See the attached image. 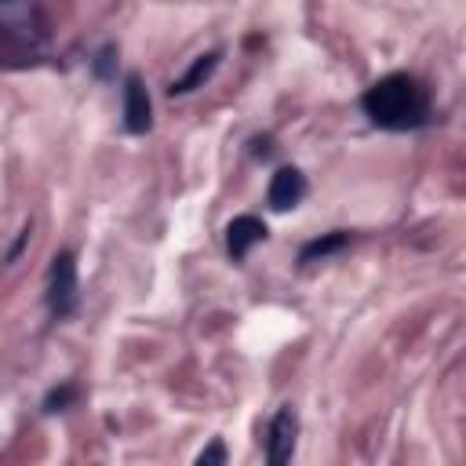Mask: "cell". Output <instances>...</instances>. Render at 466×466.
<instances>
[{"label":"cell","mask_w":466,"mask_h":466,"mask_svg":"<svg viewBox=\"0 0 466 466\" xmlns=\"http://www.w3.org/2000/svg\"><path fill=\"white\" fill-rule=\"evenodd\" d=\"M218 62H222V47H211V51L197 55V58L189 62V69H186L182 76H175V80L167 84V95H171V98H182V95H189V91L204 87V84H208V80L215 76Z\"/></svg>","instance_id":"52a82bcc"},{"label":"cell","mask_w":466,"mask_h":466,"mask_svg":"<svg viewBox=\"0 0 466 466\" xmlns=\"http://www.w3.org/2000/svg\"><path fill=\"white\" fill-rule=\"evenodd\" d=\"M295 444H299V411L291 404H280L269 419V430H266V462L269 466L291 462Z\"/></svg>","instance_id":"3957f363"},{"label":"cell","mask_w":466,"mask_h":466,"mask_svg":"<svg viewBox=\"0 0 466 466\" xmlns=\"http://www.w3.org/2000/svg\"><path fill=\"white\" fill-rule=\"evenodd\" d=\"M364 116L382 131H419L433 120L430 87L415 73H386L360 95Z\"/></svg>","instance_id":"6da1fadb"},{"label":"cell","mask_w":466,"mask_h":466,"mask_svg":"<svg viewBox=\"0 0 466 466\" xmlns=\"http://www.w3.org/2000/svg\"><path fill=\"white\" fill-rule=\"evenodd\" d=\"M116 58H120V47H116V44H102L98 55L91 58L95 76H98V80H113V73H116Z\"/></svg>","instance_id":"30bf717a"},{"label":"cell","mask_w":466,"mask_h":466,"mask_svg":"<svg viewBox=\"0 0 466 466\" xmlns=\"http://www.w3.org/2000/svg\"><path fill=\"white\" fill-rule=\"evenodd\" d=\"M273 153V142H269V135H262V138H251V157H269Z\"/></svg>","instance_id":"4fadbf2b"},{"label":"cell","mask_w":466,"mask_h":466,"mask_svg":"<svg viewBox=\"0 0 466 466\" xmlns=\"http://www.w3.org/2000/svg\"><path fill=\"white\" fill-rule=\"evenodd\" d=\"M29 233H33V226L25 222V226L18 229V237H15V244H11V248H7V255H4V262H7V266H11V262H18V255H22V248L29 244Z\"/></svg>","instance_id":"7c38bea8"},{"label":"cell","mask_w":466,"mask_h":466,"mask_svg":"<svg viewBox=\"0 0 466 466\" xmlns=\"http://www.w3.org/2000/svg\"><path fill=\"white\" fill-rule=\"evenodd\" d=\"M4 4H11V0H4Z\"/></svg>","instance_id":"5bb4252c"},{"label":"cell","mask_w":466,"mask_h":466,"mask_svg":"<svg viewBox=\"0 0 466 466\" xmlns=\"http://www.w3.org/2000/svg\"><path fill=\"white\" fill-rule=\"evenodd\" d=\"M306 193H309L306 175H302L295 164H284V167H277V171L269 175L266 204H269L273 211H291V208H299V204L306 200Z\"/></svg>","instance_id":"5b68a950"},{"label":"cell","mask_w":466,"mask_h":466,"mask_svg":"<svg viewBox=\"0 0 466 466\" xmlns=\"http://www.w3.org/2000/svg\"><path fill=\"white\" fill-rule=\"evenodd\" d=\"M350 244H353V233L331 229V233H320V237L306 240V244L299 248V258H295V262H299V269H306V266H313V262H328V258L342 255Z\"/></svg>","instance_id":"ba28073f"},{"label":"cell","mask_w":466,"mask_h":466,"mask_svg":"<svg viewBox=\"0 0 466 466\" xmlns=\"http://www.w3.org/2000/svg\"><path fill=\"white\" fill-rule=\"evenodd\" d=\"M44 306L51 320H69L80 306V277H76V255L69 248L55 251L47 266V284H44Z\"/></svg>","instance_id":"7a4b0ae2"},{"label":"cell","mask_w":466,"mask_h":466,"mask_svg":"<svg viewBox=\"0 0 466 466\" xmlns=\"http://www.w3.org/2000/svg\"><path fill=\"white\" fill-rule=\"evenodd\" d=\"M226 462H229V451H226V444L218 437L197 455V466H226Z\"/></svg>","instance_id":"8fae6325"},{"label":"cell","mask_w":466,"mask_h":466,"mask_svg":"<svg viewBox=\"0 0 466 466\" xmlns=\"http://www.w3.org/2000/svg\"><path fill=\"white\" fill-rule=\"evenodd\" d=\"M266 237H269V229H266V222L258 215H237V218H229V226H226V255H229V262H244L248 251L255 244H262Z\"/></svg>","instance_id":"8992f818"},{"label":"cell","mask_w":466,"mask_h":466,"mask_svg":"<svg viewBox=\"0 0 466 466\" xmlns=\"http://www.w3.org/2000/svg\"><path fill=\"white\" fill-rule=\"evenodd\" d=\"M76 397H80L76 382H62V386H55V390H47V397H44V411H47V415L66 411V408H69Z\"/></svg>","instance_id":"9c48e42d"},{"label":"cell","mask_w":466,"mask_h":466,"mask_svg":"<svg viewBox=\"0 0 466 466\" xmlns=\"http://www.w3.org/2000/svg\"><path fill=\"white\" fill-rule=\"evenodd\" d=\"M124 131L127 135H149L153 127V102H149V91H146V80L142 73H124Z\"/></svg>","instance_id":"277c9868"}]
</instances>
